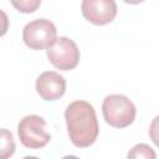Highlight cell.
Wrapping results in <instances>:
<instances>
[{"instance_id":"9","label":"cell","mask_w":159,"mask_h":159,"mask_svg":"<svg viewBox=\"0 0 159 159\" xmlns=\"http://www.w3.org/2000/svg\"><path fill=\"white\" fill-rule=\"evenodd\" d=\"M128 158H145V159H155L157 154L152 149V147H149L145 143H139L135 144L127 154Z\"/></svg>"},{"instance_id":"11","label":"cell","mask_w":159,"mask_h":159,"mask_svg":"<svg viewBox=\"0 0 159 159\" xmlns=\"http://www.w3.org/2000/svg\"><path fill=\"white\" fill-rule=\"evenodd\" d=\"M149 137L155 147L159 148V116L154 117L149 125Z\"/></svg>"},{"instance_id":"2","label":"cell","mask_w":159,"mask_h":159,"mask_svg":"<svg viewBox=\"0 0 159 159\" xmlns=\"http://www.w3.org/2000/svg\"><path fill=\"white\" fill-rule=\"evenodd\" d=\"M102 114L107 124L113 128L129 127L137 116V108L132 99L124 94H108L102 102Z\"/></svg>"},{"instance_id":"5","label":"cell","mask_w":159,"mask_h":159,"mask_svg":"<svg viewBox=\"0 0 159 159\" xmlns=\"http://www.w3.org/2000/svg\"><path fill=\"white\" fill-rule=\"evenodd\" d=\"M48 61L60 71H71L77 67L81 53L77 43L66 36H60L46 50Z\"/></svg>"},{"instance_id":"4","label":"cell","mask_w":159,"mask_h":159,"mask_svg":"<svg viewBox=\"0 0 159 159\" xmlns=\"http://www.w3.org/2000/svg\"><path fill=\"white\" fill-rule=\"evenodd\" d=\"M57 39L55 24L47 19H36L22 29V40L31 50H47Z\"/></svg>"},{"instance_id":"12","label":"cell","mask_w":159,"mask_h":159,"mask_svg":"<svg viewBox=\"0 0 159 159\" xmlns=\"http://www.w3.org/2000/svg\"><path fill=\"white\" fill-rule=\"evenodd\" d=\"M122 1H124L125 4H129V5H138V4L144 2L145 0H122Z\"/></svg>"},{"instance_id":"7","label":"cell","mask_w":159,"mask_h":159,"mask_svg":"<svg viewBox=\"0 0 159 159\" xmlns=\"http://www.w3.org/2000/svg\"><path fill=\"white\" fill-rule=\"evenodd\" d=\"M35 88L43 101L52 102L63 97L66 92V80L56 71H45L36 78Z\"/></svg>"},{"instance_id":"1","label":"cell","mask_w":159,"mask_h":159,"mask_svg":"<svg viewBox=\"0 0 159 159\" xmlns=\"http://www.w3.org/2000/svg\"><path fill=\"white\" fill-rule=\"evenodd\" d=\"M67 133L72 144L77 148L91 147L99 133L97 114L87 101H73L65 109Z\"/></svg>"},{"instance_id":"6","label":"cell","mask_w":159,"mask_h":159,"mask_svg":"<svg viewBox=\"0 0 159 159\" xmlns=\"http://www.w3.org/2000/svg\"><path fill=\"white\" fill-rule=\"evenodd\" d=\"M117 4L114 0H82L81 12L83 17L97 26L112 22L117 16Z\"/></svg>"},{"instance_id":"10","label":"cell","mask_w":159,"mask_h":159,"mask_svg":"<svg viewBox=\"0 0 159 159\" xmlns=\"http://www.w3.org/2000/svg\"><path fill=\"white\" fill-rule=\"evenodd\" d=\"M41 1L42 0H10L11 5L21 14L35 12L40 7Z\"/></svg>"},{"instance_id":"3","label":"cell","mask_w":159,"mask_h":159,"mask_svg":"<svg viewBox=\"0 0 159 159\" xmlns=\"http://www.w3.org/2000/svg\"><path fill=\"white\" fill-rule=\"evenodd\" d=\"M46 120L37 114L25 116L17 124V135L21 144L29 149H41L46 147L51 135L46 130Z\"/></svg>"},{"instance_id":"8","label":"cell","mask_w":159,"mask_h":159,"mask_svg":"<svg viewBox=\"0 0 159 159\" xmlns=\"http://www.w3.org/2000/svg\"><path fill=\"white\" fill-rule=\"evenodd\" d=\"M1 158L6 159L11 157L15 153V140L11 132H9L6 128H2L1 130Z\"/></svg>"}]
</instances>
